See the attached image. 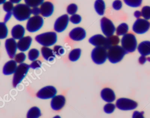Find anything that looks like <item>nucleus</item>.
I'll list each match as a JSON object with an SVG mask.
<instances>
[{
	"label": "nucleus",
	"mask_w": 150,
	"mask_h": 118,
	"mask_svg": "<svg viewBox=\"0 0 150 118\" xmlns=\"http://www.w3.org/2000/svg\"><path fill=\"white\" fill-rule=\"evenodd\" d=\"M13 16L19 21L28 20L32 15L31 8L26 4H18L12 11Z\"/></svg>",
	"instance_id": "nucleus-1"
},
{
	"label": "nucleus",
	"mask_w": 150,
	"mask_h": 118,
	"mask_svg": "<svg viewBox=\"0 0 150 118\" xmlns=\"http://www.w3.org/2000/svg\"><path fill=\"white\" fill-rule=\"evenodd\" d=\"M127 52L121 46L114 45L111 46L107 50V58L112 63H117L120 62Z\"/></svg>",
	"instance_id": "nucleus-2"
},
{
	"label": "nucleus",
	"mask_w": 150,
	"mask_h": 118,
	"mask_svg": "<svg viewBox=\"0 0 150 118\" xmlns=\"http://www.w3.org/2000/svg\"><path fill=\"white\" fill-rule=\"evenodd\" d=\"M57 36L54 32H47L39 34L35 36V41L43 46L49 47L57 42Z\"/></svg>",
	"instance_id": "nucleus-3"
},
{
	"label": "nucleus",
	"mask_w": 150,
	"mask_h": 118,
	"mask_svg": "<svg viewBox=\"0 0 150 118\" xmlns=\"http://www.w3.org/2000/svg\"><path fill=\"white\" fill-rule=\"evenodd\" d=\"M122 48L127 53L134 52L137 48V41L135 35L131 33H127L122 36L121 40Z\"/></svg>",
	"instance_id": "nucleus-4"
},
{
	"label": "nucleus",
	"mask_w": 150,
	"mask_h": 118,
	"mask_svg": "<svg viewBox=\"0 0 150 118\" xmlns=\"http://www.w3.org/2000/svg\"><path fill=\"white\" fill-rule=\"evenodd\" d=\"M30 68L29 65L26 63H22L18 65L15 71L12 79V85L16 87L25 77Z\"/></svg>",
	"instance_id": "nucleus-5"
},
{
	"label": "nucleus",
	"mask_w": 150,
	"mask_h": 118,
	"mask_svg": "<svg viewBox=\"0 0 150 118\" xmlns=\"http://www.w3.org/2000/svg\"><path fill=\"white\" fill-rule=\"evenodd\" d=\"M91 58L97 65L104 63L107 59V49L101 46H96L91 51Z\"/></svg>",
	"instance_id": "nucleus-6"
},
{
	"label": "nucleus",
	"mask_w": 150,
	"mask_h": 118,
	"mask_svg": "<svg viewBox=\"0 0 150 118\" xmlns=\"http://www.w3.org/2000/svg\"><path fill=\"white\" fill-rule=\"evenodd\" d=\"M43 19L40 15L30 17L27 21L26 28L30 33H33L40 30L43 25Z\"/></svg>",
	"instance_id": "nucleus-7"
},
{
	"label": "nucleus",
	"mask_w": 150,
	"mask_h": 118,
	"mask_svg": "<svg viewBox=\"0 0 150 118\" xmlns=\"http://www.w3.org/2000/svg\"><path fill=\"white\" fill-rule=\"evenodd\" d=\"M88 42L95 47L101 46L108 49L111 46L109 38L101 34H97L92 36L89 38Z\"/></svg>",
	"instance_id": "nucleus-8"
},
{
	"label": "nucleus",
	"mask_w": 150,
	"mask_h": 118,
	"mask_svg": "<svg viewBox=\"0 0 150 118\" xmlns=\"http://www.w3.org/2000/svg\"><path fill=\"white\" fill-rule=\"evenodd\" d=\"M100 26L102 32L106 37H110L113 35L116 30L113 22L106 17H103L101 19Z\"/></svg>",
	"instance_id": "nucleus-9"
},
{
	"label": "nucleus",
	"mask_w": 150,
	"mask_h": 118,
	"mask_svg": "<svg viewBox=\"0 0 150 118\" xmlns=\"http://www.w3.org/2000/svg\"><path fill=\"white\" fill-rule=\"evenodd\" d=\"M115 106L118 109L121 110H131L137 107L138 103L132 99L121 97L117 99Z\"/></svg>",
	"instance_id": "nucleus-10"
},
{
	"label": "nucleus",
	"mask_w": 150,
	"mask_h": 118,
	"mask_svg": "<svg viewBox=\"0 0 150 118\" xmlns=\"http://www.w3.org/2000/svg\"><path fill=\"white\" fill-rule=\"evenodd\" d=\"M150 28V22L142 18L137 19L132 25V31L137 34H143L146 33Z\"/></svg>",
	"instance_id": "nucleus-11"
},
{
	"label": "nucleus",
	"mask_w": 150,
	"mask_h": 118,
	"mask_svg": "<svg viewBox=\"0 0 150 118\" xmlns=\"http://www.w3.org/2000/svg\"><path fill=\"white\" fill-rule=\"evenodd\" d=\"M57 94L56 87L53 86H46L40 89L36 93V97L41 99H49L53 98Z\"/></svg>",
	"instance_id": "nucleus-12"
},
{
	"label": "nucleus",
	"mask_w": 150,
	"mask_h": 118,
	"mask_svg": "<svg viewBox=\"0 0 150 118\" xmlns=\"http://www.w3.org/2000/svg\"><path fill=\"white\" fill-rule=\"evenodd\" d=\"M69 16L67 14H63L56 19L54 23V30L55 32L60 33L63 32L68 26Z\"/></svg>",
	"instance_id": "nucleus-13"
},
{
	"label": "nucleus",
	"mask_w": 150,
	"mask_h": 118,
	"mask_svg": "<svg viewBox=\"0 0 150 118\" xmlns=\"http://www.w3.org/2000/svg\"><path fill=\"white\" fill-rule=\"evenodd\" d=\"M5 48L9 57L11 59L14 58L18 49L16 40L13 38L6 39L5 42Z\"/></svg>",
	"instance_id": "nucleus-14"
},
{
	"label": "nucleus",
	"mask_w": 150,
	"mask_h": 118,
	"mask_svg": "<svg viewBox=\"0 0 150 118\" xmlns=\"http://www.w3.org/2000/svg\"><path fill=\"white\" fill-rule=\"evenodd\" d=\"M69 38L74 41H80L83 40L86 36L85 29L81 27H76L69 32Z\"/></svg>",
	"instance_id": "nucleus-15"
},
{
	"label": "nucleus",
	"mask_w": 150,
	"mask_h": 118,
	"mask_svg": "<svg viewBox=\"0 0 150 118\" xmlns=\"http://www.w3.org/2000/svg\"><path fill=\"white\" fill-rule=\"evenodd\" d=\"M66 103V99L63 95H59L54 96L52 98L50 102V106L53 110H59L62 109Z\"/></svg>",
	"instance_id": "nucleus-16"
},
{
	"label": "nucleus",
	"mask_w": 150,
	"mask_h": 118,
	"mask_svg": "<svg viewBox=\"0 0 150 118\" xmlns=\"http://www.w3.org/2000/svg\"><path fill=\"white\" fill-rule=\"evenodd\" d=\"M40 14L42 16L47 18L50 16L54 11V5L49 1L43 2L40 6Z\"/></svg>",
	"instance_id": "nucleus-17"
},
{
	"label": "nucleus",
	"mask_w": 150,
	"mask_h": 118,
	"mask_svg": "<svg viewBox=\"0 0 150 118\" xmlns=\"http://www.w3.org/2000/svg\"><path fill=\"white\" fill-rule=\"evenodd\" d=\"M32 42V38L30 36H23L21 39L18 40L17 42L18 49H19L21 52H26L27 51Z\"/></svg>",
	"instance_id": "nucleus-18"
},
{
	"label": "nucleus",
	"mask_w": 150,
	"mask_h": 118,
	"mask_svg": "<svg viewBox=\"0 0 150 118\" xmlns=\"http://www.w3.org/2000/svg\"><path fill=\"white\" fill-rule=\"evenodd\" d=\"M100 96L101 99L107 103H112L115 100V95L114 90L108 87L103 89Z\"/></svg>",
	"instance_id": "nucleus-19"
},
{
	"label": "nucleus",
	"mask_w": 150,
	"mask_h": 118,
	"mask_svg": "<svg viewBox=\"0 0 150 118\" xmlns=\"http://www.w3.org/2000/svg\"><path fill=\"white\" fill-rule=\"evenodd\" d=\"M18 66L17 63L15 60L11 59L4 65L2 69V73L5 75H11L13 74Z\"/></svg>",
	"instance_id": "nucleus-20"
},
{
	"label": "nucleus",
	"mask_w": 150,
	"mask_h": 118,
	"mask_svg": "<svg viewBox=\"0 0 150 118\" xmlns=\"http://www.w3.org/2000/svg\"><path fill=\"white\" fill-rule=\"evenodd\" d=\"M25 33V29L24 27L20 24L15 25L11 29V36L15 40H19L23 38Z\"/></svg>",
	"instance_id": "nucleus-21"
},
{
	"label": "nucleus",
	"mask_w": 150,
	"mask_h": 118,
	"mask_svg": "<svg viewBox=\"0 0 150 118\" xmlns=\"http://www.w3.org/2000/svg\"><path fill=\"white\" fill-rule=\"evenodd\" d=\"M41 53L43 58L49 62H52L56 58V55L53 50L49 47L43 46L41 48Z\"/></svg>",
	"instance_id": "nucleus-22"
},
{
	"label": "nucleus",
	"mask_w": 150,
	"mask_h": 118,
	"mask_svg": "<svg viewBox=\"0 0 150 118\" xmlns=\"http://www.w3.org/2000/svg\"><path fill=\"white\" fill-rule=\"evenodd\" d=\"M137 49L139 54L142 56H148L150 55V41H144L141 42L137 46Z\"/></svg>",
	"instance_id": "nucleus-23"
},
{
	"label": "nucleus",
	"mask_w": 150,
	"mask_h": 118,
	"mask_svg": "<svg viewBox=\"0 0 150 118\" xmlns=\"http://www.w3.org/2000/svg\"><path fill=\"white\" fill-rule=\"evenodd\" d=\"M94 7L97 14L102 16L104 14L105 10V4L103 0H96L94 4Z\"/></svg>",
	"instance_id": "nucleus-24"
},
{
	"label": "nucleus",
	"mask_w": 150,
	"mask_h": 118,
	"mask_svg": "<svg viewBox=\"0 0 150 118\" xmlns=\"http://www.w3.org/2000/svg\"><path fill=\"white\" fill-rule=\"evenodd\" d=\"M81 53V50L80 48H75L71 50L68 56L69 59L71 62H76L79 59Z\"/></svg>",
	"instance_id": "nucleus-25"
},
{
	"label": "nucleus",
	"mask_w": 150,
	"mask_h": 118,
	"mask_svg": "<svg viewBox=\"0 0 150 118\" xmlns=\"http://www.w3.org/2000/svg\"><path fill=\"white\" fill-rule=\"evenodd\" d=\"M41 116V111L40 109L36 106L31 107L28 112L26 114L27 118H39Z\"/></svg>",
	"instance_id": "nucleus-26"
},
{
	"label": "nucleus",
	"mask_w": 150,
	"mask_h": 118,
	"mask_svg": "<svg viewBox=\"0 0 150 118\" xmlns=\"http://www.w3.org/2000/svg\"><path fill=\"white\" fill-rule=\"evenodd\" d=\"M128 30V25L126 23H121L116 28L115 32L117 36H124L127 33Z\"/></svg>",
	"instance_id": "nucleus-27"
},
{
	"label": "nucleus",
	"mask_w": 150,
	"mask_h": 118,
	"mask_svg": "<svg viewBox=\"0 0 150 118\" xmlns=\"http://www.w3.org/2000/svg\"><path fill=\"white\" fill-rule=\"evenodd\" d=\"M39 55H40V52L39 50L36 48H33L29 50L28 53V57L29 60L32 62L35 60H37V59L39 56Z\"/></svg>",
	"instance_id": "nucleus-28"
},
{
	"label": "nucleus",
	"mask_w": 150,
	"mask_h": 118,
	"mask_svg": "<svg viewBox=\"0 0 150 118\" xmlns=\"http://www.w3.org/2000/svg\"><path fill=\"white\" fill-rule=\"evenodd\" d=\"M8 35V29L4 22H0V39H5Z\"/></svg>",
	"instance_id": "nucleus-29"
},
{
	"label": "nucleus",
	"mask_w": 150,
	"mask_h": 118,
	"mask_svg": "<svg viewBox=\"0 0 150 118\" xmlns=\"http://www.w3.org/2000/svg\"><path fill=\"white\" fill-rule=\"evenodd\" d=\"M123 1L127 5L132 8L140 6L142 2V0H123Z\"/></svg>",
	"instance_id": "nucleus-30"
},
{
	"label": "nucleus",
	"mask_w": 150,
	"mask_h": 118,
	"mask_svg": "<svg viewBox=\"0 0 150 118\" xmlns=\"http://www.w3.org/2000/svg\"><path fill=\"white\" fill-rule=\"evenodd\" d=\"M24 2L30 8H33L40 6L44 2V0H24Z\"/></svg>",
	"instance_id": "nucleus-31"
},
{
	"label": "nucleus",
	"mask_w": 150,
	"mask_h": 118,
	"mask_svg": "<svg viewBox=\"0 0 150 118\" xmlns=\"http://www.w3.org/2000/svg\"><path fill=\"white\" fill-rule=\"evenodd\" d=\"M26 55L23 52H19L16 53L14 57V60L17 63H22L26 60Z\"/></svg>",
	"instance_id": "nucleus-32"
},
{
	"label": "nucleus",
	"mask_w": 150,
	"mask_h": 118,
	"mask_svg": "<svg viewBox=\"0 0 150 118\" xmlns=\"http://www.w3.org/2000/svg\"><path fill=\"white\" fill-rule=\"evenodd\" d=\"M141 15L144 19L146 20L150 19V6H144L141 9Z\"/></svg>",
	"instance_id": "nucleus-33"
},
{
	"label": "nucleus",
	"mask_w": 150,
	"mask_h": 118,
	"mask_svg": "<svg viewBox=\"0 0 150 118\" xmlns=\"http://www.w3.org/2000/svg\"><path fill=\"white\" fill-rule=\"evenodd\" d=\"M116 106L112 103H108L105 104L103 107L104 112L107 114H111L113 113L115 109Z\"/></svg>",
	"instance_id": "nucleus-34"
},
{
	"label": "nucleus",
	"mask_w": 150,
	"mask_h": 118,
	"mask_svg": "<svg viewBox=\"0 0 150 118\" xmlns=\"http://www.w3.org/2000/svg\"><path fill=\"white\" fill-rule=\"evenodd\" d=\"M78 10V6L76 4H70V5H69L67 7V13L69 15H72L73 14H76L77 11Z\"/></svg>",
	"instance_id": "nucleus-35"
},
{
	"label": "nucleus",
	"mask_w": 150,
	"mask_h": 118,
	"mask_svg": "<svg viewBox=\"0 0 150 118\" xmlns=\"http://www.w3.org/2000/svg\"><path fill=\"white\" fill-rule=\"evenodd\" d=\"M3 9L5 12H12L14 6H13V4L12 2H11L10 1H5L4 4H3V6H2Z\"/></svg>",
	"instance_id": "nucleus-36"
},
{
	"label": "nucleus",
	"mask_w": 150,
	"mask_h": 118,
	"mask_svg": "<svg viewBox=\"0 0 150 118\" xmlns=\"http://www.w3.org/2000/svg\"><path fill=\"white\" fill-rule=\"evenodd\" d=\"M81 16L77 14H73L72 15L70 16V17L69 18V20L70 21L73 23V24H79L81 22Z\"/></svg>",
	"instance_id": "nucleus-37"
},
{
	"label": "nucleus",
	"mask_w": 150,
	"mask_h": 118,
	"mask_svg": "<svg viewBox=\"0 0 150 118\" xmlns=\"http://www.w3.org/2000/svg\"><path fill=\"white\" fill-rule=\"evenodd\" d=\"M53 50L55 55H57V56H62L65 52L64 49L63 48V46H62L60 45H56V46H54Z\"/></svg>",
	"instance_id": "nucleus-38"
},
{
	"label": "nucleus",
	"mask_w": 150,
	"mask_h": 118,
	"mask_svg": "<svg viewBox=\"0 0 150 118\" xmlns=\"http://www.w3.org/2000/svg\"><path fill=\"white\" fill-rule=\"evenodd\" d=\"M112 7L116 11L120 10L122 7V2L121 0H115L112 4Z\"/></svg>",
	"instance_id": "nucleus-39"
},
{
	"label": "nucleus",
	"mask_w": 150,
	"mask_h": 118,
	"mask_svg": "<svg viewBox=\"0 0 150 118\" xmlns=\"http://www.w3.org/2000/svg\"><path fill=\"white\" fill-rule=\"evenodd\" d=\"M42 62L39 60H35L34 61H32V63L29 65L30 68H32L33 69H37L42 66Z\"/></svg>",
	"instance_id": "nucleus-40"
},
{
	"label": "nucleus",
	"mask_w": 150,
	"mask_h": 118,
	"mask_svg": "<svg viewBox=\"0 0 150 118\" xmlns=\"http://www.w3.org/2000/svg\"><path fill=\"white\" fill-rule=\"evenodd\" d=\"M31 13H32V15H33V16L39 15L40 14V8H39L38 6H36V7L32 8L31 9Z\"/></svg>",
	"instance_id": "nucleus-41"
},
{
	"label": "nucleus",
	"mask_w": 150,
	"mask_h": 118,
	"mask_svg": "<svg viewBox=\"0 0 150 118\" xmlns=\"http://www.w3.org/2000/svg\"><path fill=\"white\" fill-rule=\"evenodd\" d=\"M132 118H144V117L143 115V113L138 111H135L132 114Z\"/></svg>",
	"instance_id": "nucleus-42"
},
{
	"label": "nucleus",
	"mask_w": 150,
	"mask_h": 118,
	"mask_svg": "<svg viewBox=\"0 0 150 118\" xmlns=\"http://www.w3.org/2000/svg\"><path fill=\"white\" fill-rule=\"evenodd\" d=\"M12 15H13L12 12H6V14H5V16H4V22L5 23H6L11 18Z\"/></svg>",
	"instance_id": "nucleus-43"
},
{
	"label": "nucleus",
	"mask_w": 150,
	"mask_h": 118,
	"mask_svg": "<svg viewBox=\"0 0 150 118\" xmlns=\"http://www.w3.org/2000/svg\"><path fill=\"white\" fill-rule=\"evenodd\" d=\"M146 61H147V58H146V57H145V56L141 55V56L139 58V59H138V62H139V63L140 64H141V65L144 64Z\"/></svg>",
	"instance_id": "nucleus-44"
},
{
	"label": "nucleus",
	"mask_w": 150,
	"mask_h": 118,
	"mask_svg": "<svg viewBox=\"0 0 150 118\" xmlns=\"http://www.w3.org/2000/svg\"><path fill=\"white\" fill-rule=\"evenodd\" d=\"M134 16H135V18L138 19V18H140L141 16H142L141 15V12L139 11H136L134 12Z\"/></svg>",
	"instance_id": "nucleus-45"
},
{
	"label": "nucleus",
	"mask_w": 150,
	"mask_h": 118,
	"mask_svg": "<svg viewBox=\"0 0 150 118\" xmlns=\"http://www.w3.org/2000/svg\"><path fill=\"white\" fill-rule=\"evenodd\" d=\"M11 2H12L13 4H19V2L22 1V0H9Z\"/></svg>",
	"instance_id": "nucleus-46"
},
{
	"label": "nucleus",
	"mask_w": 150,
	"mask_h": 118,
	"mask_svg": "<svg viewBox=\"0 0 150 118\" xmlns=\"http://www.w3.org/2000/svg\"><path fill=\"white\" fill-rule=\"evenodd\" d=\"M5 1H6V0H0V5L3 4Z\"/></svg>",
	"instance_id": "nucleus-47"
},
{
	"label": "nucleus",
	"mask_w": 150,
	"mask_h": 118,
	"mask_svg": "<svg viewBox=\"0 0 150 118\" xmlns=\"http://www.w3.org/2000/svg\"><path fill=\"white\" fill-rule=\"evenodd\" d=\"M53 118H61V117H60V116L57 115V116H55L54 117H53Z\"/></svg>",
	"instance_id": "nucleus-48"
}]
</instances>
